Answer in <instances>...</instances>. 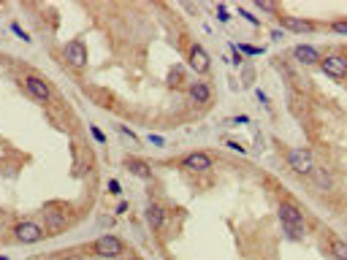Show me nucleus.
I'll return each mask as SVG.
<instances>
[{"instance_id": "25", "label": "nucleus", "mask_w": 347, "mask_h": 260, "mask_svg": "<svg viewBox=\"0 0 347 260\" xmlns=\"http://www.w3.org/2000/svg\"><path fill=\"white\" fill-rule=\"evenodd\" d=\"M0 260H8V258H3V255H0Z\"/></svg>"}, {"instance_id": "16", "label": "nucleus", "mask_w": 347, "mask_h": 260, "mask_svg": "<svg viewBox=\"0 0 347 260\" xmlns=\"http://www.w3.org/2000/svg\"><path fill=\"white\" fill-rule=\"evenodd\" d=\"M331 255H334L336 260H347V241H342V238H331Z\"/></svg>"}, {"instance_id": "3", "label": "nucleus", "mask_w": 347, "mask_h": 260, "mask_svg": "<svg viewBox=\"0 0 347 260\" xmlns=\"http://www.w3.org/2000/svg\"><path fill=\"white\" fill-rule=\"evenodd\" d=\"M95 252L100 258H117V255H122V241L117 236H103L95 241Z\"/></svg>"}, {"instance_id": "23", "label": "nucleus", "mask_w": 347, "mask_h": 260, "mask_svg": "<svg viewBox=\"0 0 347 260\" xmlns=\"http://www.w3.org/2000/svg\"><path fill=\"white\" fill-rule=\"evenodd\" d=\"M239 14H241V17H247V19H250V22H253V24H258V19H255V17H253V14H250V11H244V8H239Z\"/></svg>"}, {"instance_id": "19", "label": "nucleus", "mask_w": 347, "mask_h": 260, "mask_svg": "<svg viewBox=\"0 0 347 260\" xmlns=\"http://www.w3.org/2000/svg\"><path fill=\"white\" fill-rule=\"evenodd\" d=\"M331 30H334V33L347 35V19H336V22H331Z\"/></svg>"}, {"instance_id": "1", "label": "nucleus", "mask_w": 347, "mask_h": 260, "mask_svg": "<svg viewBox=\"0 0 347 260\" xmlns=\"http://www.w3.org/2000/svg\"><path fill=\"white\" fill-rule=\"evenodd\" d=\"M288 163H290V168H293L296 173H304V176H309L312 168H315L312 152H306V149H290L288 152Z\"/></svg>"}, {"instance_id": "12", "label": "nucleus", "mask_w": 347, "mask_h": 260, "mask_svg": "<svg viewBox=\"0 0 347 260\" xmlns=\"http://www.w3.org/2000/svg\"><path fill=\"white\" fill-rule=\"evenodd\" d=\"M309 179L315 182V185H318L320 190H331V185H334V179H331V173L325 171V168H312Z\"/></svg>"}, {"instance_id": "20", "label": "nucleus", "mask_w": 347, "mask_h": 260, "mask_svg": "<svg viewBox=\"0 0 347 260\" xmlns=\"http://www.w3.org/2000/svg\"><path fill=\"white\" fill-rule=\"evenodd\" d=\"M239 49H244L247 54H260V52H263L260 47H244V44H239Z\"/></svg>"}, {"instance_id": "11", "label": "nucleus", "mask_w": 347, "mask_h": 260, "mask_svg": "<svg viewBox=\"0 0 347 260\" xmlns=\"http://www.w3.org/2000/svg\"><path fill=\"white\" fill-rule=\"evenodd\" d=\"M147 222H149V228H152V231H160V228H163V222H165V212L158 206V203L147 206Z\"/></svg>"}, {"instance_id": "18", "label": "nucleus", "mask_w": 347, "mask_h": 260, "mask_svg": "<svg viewBox=\"0 0 347 260\" xmlns=\"http://www.w3.org/2000/svg\"><path fill=\"white\" fill-rule=\"evenodd\" d=\"M46 212H49V225H52V228H63V214L52 212V209H46Z\"/></svg>"}, {"instance_id": "15", "label": "nucleus", "mask_w": 347, "mask_h": 260, "mask_svg": "<svg viewBox=\"0 0 347 260\" xmlns=\"http://www.w3.org/2000/svg\"><path fill=\"white\" fill-rule=\"evenodd\" d=\"M279 22H282V27L293 30V33H309V30H312V24L301 22V19H293V17H282Z\"/></svg>"}, {"instance_id": "2", "label": "nucleus", "mask_w": 347, "mask_h": 260, "mask_svg": "<svg viewBox=\"0 0 347 260\" xmlns=\"http://www.w3.org/2000/svg\"><path fill=\"white\" fill-rule=\"evenodd\" d=\"M320 68L328 76H334V79H345L347 76V57H342V54H328L325 60H320Z\"/></svg>"}, {"instance_id": "7", "label": "nucleus", "mask_w": 347, "mask_h": 260, "mask_svg": "<svg viewBox=\"0 0 347 260\" xmlns=\"http://www.w3.org/2000/svg\"><path fill=\"white\" fill-rule=\"evenodd\" d=\"M279 222L285 225H304V214L293 206V203H279Z\"/></svg>"}, {"instance_id": "4", "label": "nucleus", "mask_w": 347, "mask_h": 260, "mask_svg": "<svg viewBox=\"0 0 347 260\" xmlns=\"http://www.w3.org/2000/svg\"><path fill=\"white\" fill-rule=\"evenodd\" d=\"M17 238L22 244H36V241L44 238V231H41L38 222H19L17 225Z\"/></svg>"}, {"instance_id": "14", "label": "nucleus", "mask_w": 347, "mask_h": 260, "mask_svg": "<svg viewBox=\"0 0 347 260\" xmlns=\"http://www.w3.org/2000/svg\"><path fill=\"white\" fill-rule=\"evenodd\" d=\"M209 84H204V81H198V84H193L190 87V98L195 100V103H206V100H209Z\"/></svg>"}, {"instance_id": "13", "label": "nucleus", "mask_w": 347, "mask_h": 260, "mask_svg": "<svg viewBox=\"0 0 347 260\" xmlns=\"http://www.w3.org/2000/svg\"><path fill=\"white\" fill-rule=\"evenodd\" d=\"M125 168H128V171H133L136 176H141V179L152 176V168H149L144 160H136V157H128V160H125Z\"/></svg>"}, {"instance_id": "22", "label": "nucleus", "mask_w": 347, "mask_h": 260, "mask_svg": "<svg viewBox=\"0 0 347 260\" xmlns=\"http://www.w3.org/2000/svg\"><path fill=\"white\" fill-rule=\"evenodd\" d=\"M11 30H14L17 35H22L24 41H30V35H27V33H22V27H19V24H11Z\"/></svg>"}, {"instance_id": "10", "label": "nucleus", "mask_w": 347, "mask_h": 260, "mask_svg": "<svg viewBox=\"0 0 347 260\" xmlns=\"http://www.w3.org/2000/svg\"><path fill=\"white\" fill-rule=\"evenodd\" d=\"M293 54H296V60L304 63V65H318L320 63V52L315 47H296Z\"/></svg>"}, {"instance_id": "24", "label": "nucleus", "mask_w": 347, "mask_h": 260, "mask_svg": "<svg viewBox=\"0 0 347 260\" xmlns=\"http://www.w3.org/2000/svg\"><path fill=\"white\" fill-rule=\"evenodd\" d=\"M41 260H54V258H41Z\"/></svg>"}, {"instance_id": "5", "label": "nucleus", "mask_w": 347, "mask_h": 260, "mask_svg": "<svg viewBox=\"0 0 347 260\" xmlns=\"http://www.w3.org/2000/svg\"><path fill=\"white\" fill-rule=\"evenodd\" d=\"M65 60H68L73 68H84V65H87V49H84V44H79V41L68 44V47H65Z\"/></svg>"}, {"instance_id": "17", "label": "nucleus", "mask_w": 347, "mask_h": 260, "mask_svg": "<svg viewBox=\"0 0 347 260\" xmlns=\"http://www.w3.org/2000/svg\"><path fill=\"white\" fill-rule=\"evenodd\" d=\"M282 231L288 233V238H293V241L306 238V228L304 225H285V222H282Z\"/></svg>"}, {"instance_id": "21", "label": "nucleus", "mask_w": 347, "mask_h": 260, "mask_svg": "<svg viewBox=\"0 0 347 260\" xmlns=\"http://www.w3.org/2000/svg\"><path fill=\"white\" fill-rule=\"evenodd\" d=\"M90 130H93L95 141H106V136H103V130H100V127H90Z\"/></svg>"}, {"instance_id": "8", "label": "nucleus", "mask_w": 347, "mask_h": 260, "mask_svg": "<svg viewBox=\"0 0 347 260\" xmlns=\"http://www.w3.org/2000/svg\"><path fill=\"white\" fill-rule=\"evenodd\" d=\"M185 168H190V171H209L212 168V157L204 155V152H193V155H187L182 160Z\"/></svg>"}, {"instance_id": "9", "label": "nucleus", "mask_w": 347, "mask_h": 260, "mask_svg": "<svg viewBox=\"0 0 347 260\" xmlns=\"http://www.w3.org/2000/svg\"><path fill=\"white\" fill-rule=\"evenodd\" d=\"M190 65H193L198 73H204V71H209V54L204 52V47H198L195 44L193 49H190Z\"/></svg>"}, {"instance_id": "6", "label": "nucleus", "mask_w": 347, "mask_h": 260, "mask_svg": "<svg viewBox=\"0 0 347 260\" xmlns=\"http://www.w3.org/2000/svg\"><path fill=\"white\" fill-rule=\"evenodd\" d=\"M24 87H27V93L36 100H49V95H52L49 84L44 79H38V76H27V79H24Z\"/></svg>"}]
</instances>
